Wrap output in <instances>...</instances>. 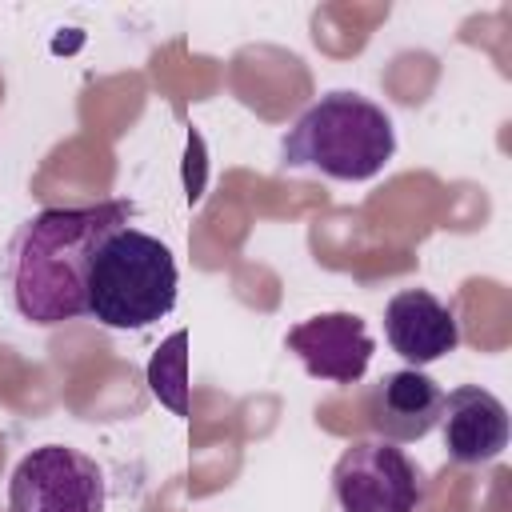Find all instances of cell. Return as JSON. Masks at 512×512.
<instances>
[{
    "mask_svg": "<svg viewBox=\"0 0 512 512\" xmlns=\"http://www.w3.org/2000/svg\"><path fill=\"white\" fill-rule=\"evenodd\" d=\"M132 212L136 208L128 200H96L28 216L0 256V284L8 304L40 328L84 316L92 260L100 244L132 220Z\"/></svg>",
    "mask_w": 512,
    "mask_h": 512,
    "instance_id": "cell-1",
    "label": "cell"
},
{
    "mask_svg": "<svg viewBox=\"0 0 512 512\" xmlns=\"http://www.w3.org/2000/svg\"><path fill=\"white\" fill-rule=\"evenodd\" d=\"M396 152L392 116L360 92H328L296 116L280 140L284 168H312L332 180H372Z\"/></svg>",
    "mask_w": 512,
    "mask_h": 512,
    "instance_id": "cell-2",
    "label": "cell"
},
{
    "mask_svg": "<svg viewBox=\"0 0 512 512\" xmlns=\"http://www.w3.org/2000/svg\"><path fill=\"white\" fill-rule=\"evenodd\" d=\"M176 260L164 240L124 224L88 272V316L104 328H148L176 308Z\"/></svg>",
    "mask_w": 512,
    "mask_h": 512,
    "instance_id": "cell-3",
    "label": "cell"
},
{
    "mask_svg": "<svg viewBox=\"0 0 512 512\" xmlns=\"http://www.w3.org/2000/svg\"><path fill=\"white\" fill-rule=\"evenodd\" d=\"M8 512H104V472L80 448H32L12 468Z\"/></svg>",
    "mask_w": 512,
    "mask_h": 512,
    "instance_id": "cell-4",
    "label": "cell"
},
{
    "mask_svg": "<svg viewBox=\"0 0 512 512\" xmlns=\"http://www.w3.org/2000/svg\"><path fill=\"white\" fill-rule=\"evenodd\" d=\"M340 512H416L424 500L420 468L392 440H356L332 468Z\"/></svg>",
    "mask_w": 512,
    "mask_h": 512,
    "instance_id": "cell-5",
    "label": "cell"
},
{
    "mask_svg": "<svg viewBox=\"0 0 512 512\" xmlns=\"http://www.w3.org/2000/svg\"><path fill=\"white\" fill-rule=\"evenodd\" d=\"M284 348L300 356L304 372L328 384H356L372 360L368 324L356 312H320L288 328Z\"/></svg>",
    "mask_w": 512,
    "mask_h": 512,
    "instance_id": "cell-6",
    "label": "cell"
},
{
    "mask_svg": "<svg viewBox=\"0 0 512 512\" xmlns=\"http://www.w3.org/2000/svg\"><path fill=\"white\" fill-rule=\"evenodd\" d=\"M444 452L456 464H492L508 448V408L480 384H460L440 400Z\"/></svg>",
    "mask_w": 512,
    "mask_h": 512,
    "instance_id": "cell-7",
    "label": "cell"
},
{
    "mask_svg": "<svg viewBox=\"0 0 512 512\" xmlns=\"http://www.w3.org/2000/svg\"><path fill=\"white\" fill-rule=\"evenodd\" d=\"M440 400H444V392L428 372L396 368V372H384L368 388L364 412H368V424L376 428L380 440L408 444V440H420V436H428L436 428Z\"/></svg>",
    "mask_w": 512,
    "mask_h": 512,
    "instance_id": "cell-8",
    "label": "cell"
},
{
    "mask_svg": "<svg viewBox=\"0 0 512 512\" xmlns=\"http://www.w3.org/2000/svg\"><path fill=\"white\" fill-rule=\"evenodd\" d=\"M384 336L396 356L412 368H424L460 344V324L448 304H440L428 288H404L384 304Z\"/></svg>",
    "mask_w": 512,
    "mask_h": 512,
    "instance_id": "cell-9",
    "label": "cell"
},
{
    "mask_svg": "<svg viewBox=\"0 0 512 512\" xmlns=\"http://www.w3.org/2000/svg\"><path fill=\"white\" fill-rule=\"evenodd\" d=\"M148 384L152 396L172 408L176 416H188V332H172L160 352L148 360Z\"/></svg>",
    "mask_w": 512,
    "mask_h": 512,
    "instance_id": "cell-10",
    "label": "cell"
}]
</instances>
